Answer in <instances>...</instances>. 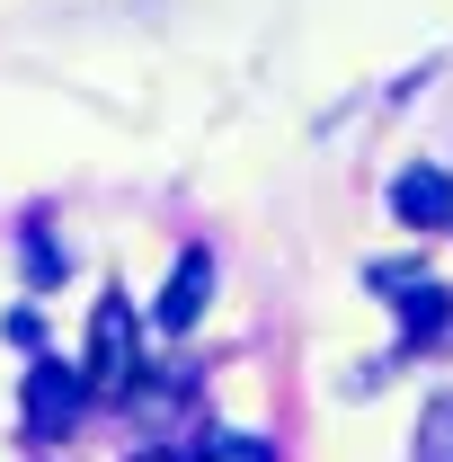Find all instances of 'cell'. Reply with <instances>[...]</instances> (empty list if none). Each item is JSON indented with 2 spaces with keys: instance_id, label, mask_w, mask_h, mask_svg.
<instances>
[{
  "instance_id": "cell-8",
  "label": "cell",
  "mask_w": 453,
  "mask_h": 462,
  "mask_svg": "<svg viewBox=\"0 0 453 462\" xmlns=\"http://www.w3.org/2000/svg\"><path fill=\"white\" fill-rule=\"evenodd\" d=\"M27 276H36V285H54V276H62V249L45 240V231H27Z\"/></svg>"
},
{
  "instance_id": "cell-3",
  "label": "cell",
  "mask_w": 453,
  "mask_h": 462,
  "mask_svg": "<svg viewBox=\"0 0 453 462\" xmlns=\"http://www.w3.org/2000/svg\"><path fill=\"white\" fill-rule=\"evenodd\" d=\"M365 285L374 293H400L392 311H400V329H409V338H445V320H453V293L445 285H427V276H418V267H365Z\"/></svg>"
},
{
  "instance_id": "cell-9",
  "label": "cell",
  "mask_w": 453,
  "mask_h": 462,
  "mask_svg": "<svg viewBox=\"0 0 453 462\" xmlns=\"http://www.w3.org/2000/svg\"><path fill=\"white\" fill-rule=\"evenodd\" d=\"M134 462H187V454H170V445H152V454H134Z\"/></svg>"
},
{
  "instance_id": "cell-7",
  "label": "cell",
  "mask_w": 453,
  "mask_h": 462,
  "mask_svg": "<svg viewBox=\"0 0 453 462\" xmlns=\"http://www.w3.org/2000/svg\"><path fill=\"white\" fill-rule=\"evenodd\" d=\"M187 462H276V454H267L258 436H205V445H196Z\"/></svg>"
},
{
  "instance_id": "cell-5",
  "label": "cell",
  "mask_w": 453,
  "mask_h": 462,
  "mask_svg": "<svg viewBox=\"0 0 453 462\" xmlns=\"http://www.w3.org/2000/svg\"><path fill=\"white\" fill-rule=\"evenodd\" d=\"M392 214H400V231H453V178L436 161L400 170L392 178Z\"/></svg>"
},
{
  "instance_id": "cell-6",
  "label": "cell",
  "mask_w": 453,
  "mask_h": 462,
  "mask_svg": "<svg viewBox=\"0 0 453 462\" xmlns=\"http://www.w3.org/2000/svg\"><path fill=\"white\" fill-rule=\"evenodd\" d=\"M418 462H453V392L427 409V427H418Z\"/></svg>"
},
{
  "instance_id": "cell-2",
  "label": "cell",
  "mask_w": 453,
  "mask_h": 462,
  "mask_svg": "<svg viewBox=\"0 0 453 462\" xmlns=\"http://www.w3.org/2000/svg\"><path fill=\"white\" fill-rule=\"evenodd\" d=\"M80 409H89V374L62 365V356H36V365H27V436L54 445V436L80 427Z\"/></svg>"
},
{
  "instance_id": "cell-4",
  "label": "cell",
  "mask_w": 453,
  "mask_h": 462,
  "mask_svg": "<svg viewBox=\"0 0 453 462\" xmlns=\"http://www.w3.org/2000/svg\"><path fill=\"white\" fill-rule=\"evenodd\" d=\"M205 302H214V249H178V267H170V285H161V302H152V320L178 338V329L205 320Z\"/></svg>"
},
{
  "instance_id": "cell-1",
  "label": "cell",
  "mask_w": 453,
  "mask_h": 462,
  "mask_svg": "<svg viewBox=\"0 0 453 462\" xmlns=\"http://www.w3.org/2000/svg\"><path fill=\"white\" fill-rule=\"evenodd\" d=\"M89 392H116V401H134V383H143V320H134V302L125 293H98V311H89Z\"/></svg>"
}]
</instances>
